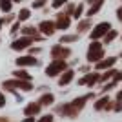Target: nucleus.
Instances as JSON below:
<instances>
[{
    "label": "nucleus",
    "instance_id": "nucleus-1",
    "mask_svg": "<svg viewBox=\"0 0 122 122\" xmlns=\"http://www.w3.org/2000/svg\"><path fill=\"white\" fill-rule=\"evenodd\" d=\"M100 58H104V49H102V46L97 40H93L89 49H87V60L89 62H100Z\"/></svg>",
    "mask_w": 122,
    "mask_h": 122
},
{
    "label": "nucleus",
    "instance_id": "nucleus-2",
    "mask_svg": "<svg viewBox=\"0 0 122 122\" xmlns=\"http://www.w3.org/2000/svg\"><path fill=\"white\" fill-rule=\"evenodd\" d=\"M64 71H66V60H64V58H55V60L46 67V75L47 76H55V75L64 73Z\"/></svg>",
    "mask_w": 122,
    "mask_h": 122
},
{
    "label": "nucleus",
    "instance_id": "nucleus-3",
    "mask_svg": "<svg viewBox=\"0 0 122 122\" xmlns=\"http://www.w3.org/2000/svg\"><path fill=\"white\" fill-rule=\"evenodd\" d=\"M109 29H111V24H109V22H100V24H97V27L91 31V40H97L100 36H106V33Z\"/></svg>",
    "mask_w": 122,
    "mask_h": 122
},
{
    "label": "nucleus",
    "instance_id": "nucleus-4",
    "mask_svg": "<svg viewBox=\"0 0 122 122\" xmlns=\"http://www.w3.org/2000/svg\"><path fill=\"white\" fill-rule=\"evenodd\" d=\"M4 87H20V89H24V91H29V89H33V86L29 84V80H24V78H16V80H7L4 82Z\"/></svg>",
    "mask_w": 122,
    "mask_h": 122
},
{
    "label": "nucleus",
    "instance_id": "nucleus-5",
    "mask_svg": "<svg viewBox=\"0 0 122 122\" xmlns=\"http://www.w3.org/2000/svg\"><path fill=\"white\" fill-rule=\"evenodd\" d=\"M36 36H24V38H18V40H15L13 42V44H11V47H13V49H24V47H27L31 44V42L35 40Z\"/></svg>",
    "mask_w": 122,
    "mask_h": 122
},
{
    "label": "nucleus",
    "instance_id": "nucleus-6",
    "mask_svg": "<svg viewBox=\"0 0 122 122\" xmlns=\"http://www.w3.org/2000/svg\"><path fill=\"white\" fill-rule=\"evenodd\" d=\"M69 53H71V51L67 49V47H64V46H55L51 49L53 58H66V56H69Z\"/></svg>",
    "mask_w": 122,
    "mask_h": 122
},
{
    "label": "nucleus",
    "instance_id": "nucleus-7",
    "mask_svg": "<svg viewBox=\"0 0 122 122\" xmlns=\"http://www.w3.org/2000/svg\"><path fill=\"white\" fill-rule=\"evenodd\" d=\"M38 29H40L42 33H44V35L51 36L53 33H55V29H56V24H53V22H47V20H44V22H40Z\"/></svg>",
    "mask_w": 122,
    "mask_h": 122
},
{
    "label": "nucleus",
    "instance_id": "nucleus-8",
    "mask_svg": "<svg viewBox=\"0 0 122 122\" xmlns=\"http://www.w3.org/2000/svg\"><path fill=\"white\" fill-rule=\"evenodd\" d=\"M73 75H75V71H73V69H66V71L62 73V76L58 78V84H60V86H66V84H69V82L73 80Z\"/></svg>",
    "mask_w": 122,
    "mask_h": 122
},
{
    "label": "nucleus",
    "instance_id": "nucleus-9",
    "mask_svg": "<svg viewBox=\"0 0 122 122\" xmlns=\"http://www.w3.org/2000/svg\"><path fill=\"white\" fill-rule=\"evenodd\" d=\"M40 102H38V104H35V102H33V104H29V106L25 107V115H27V117H35L36 113L40 111Z\"/></svg>",
    "mask_w": 122,
    "mask_h": 122
},
{
    "label": "nucleus",
    "instance_id": "nucleus-10",
    "mask_svg": "<svg viewBox=\"0 0 122 122\" xmlns=\"http://www.w3.org/2000/svg\"><path fill=\"white\" fill-rule=\"evenodd\" d=\"M16 64L18 66H35L36 58H33V56H20V58H16Z\"/></svg>",
    "mask_w": 122,
    "mask_h": 122
},
{
    "label": "nucleus",
    "instance_id": "nucleus-11",
    "mask_svg": "<svg viewBox=\"0 0 122 122\" xmlns=\"http://www.w3.org/2000/svg\"><path fill=\"white\" fill-rule=\"evenodd\" d=\"M69 25V16L67 15H58V20H56V29H66Z\"/></svg>",
    "mask_w": 122,
    "mask_h": 122
},
{
    "label": "nucleus",
    "instance_id": "nucleus-12",
    "mask_svg": "<svg viewBox=\"0 0 122 122\" xmlns=\"http://www.w3.org/2000/svg\"><path fill=\"white\" fill-rule=\"evenodd\" d=\"M102 107H107V109H109V107H113L111 100H109V98H107V97L100 98V100H98L97 104H95V109H102Z\"/></svg>",
    "mask_w": 122,
    "mask_h": 122
},
{
    "label": "nucleus",
    "instance_id": "nucleus-13",
    "mask_svg": "<svg viewBox=\"0 0 122 122\" xmlns=\"http://www.w3.org/2000/svg\"><path fill=\"white\" fill-rule=\"evenodd\" d=\"M98 78H100V76H98L97 73H91V75L84 76V78L80 80V84H89V86H93V84H95V82H97Z\"/></svg>",
    "mask_w": 122,
    "mask_h": 122
},
{
    "label": "nucleus",
    "instance_id": "nucleus-14",
    "mask_svg": "<svg viewBox=\"0 0 122 122\" xmlns=\"http://www.w3.org/2000/svg\"><path fill=\"white\" fill-rule=\"evenodd\" d=\"M115 62H117V58H107V60H100V62H97V69H106V67H111Z\"/></svg>",
    "mask_w": 122,
    "mask_h": 122
},
{
    "label": "nucleus",
    "instance_id": "nucleus-15",
    "mask_svg": "<svg viewBox=\"0 0 122 122\" xmlns=\"http://www.w3.org/2000/svg\"><path fill=\"white\" fill-rule=\"evenodd\" d=\"M53 100H55V97L51 95V93H47V95H44V97H40V104L42 106H49V104H53Z\"/></svg>",
    "mask_w": 122,
    "mask_h": 122
},
{
    "label": "nucleus",
    "instance_id": "nucleus-16",
    "mask_svg": "<svg viewBox=\"0 0 122 122\" xmlns=\"http://www.w3.org/2000/svg\"><path fill=\"white\" fill-rule=\"evenodd\" d=\"M11 2H13V0H0V9L4 11V13L11 11Z\"/></svg>",
    "mask_w": 122,
    "mask_h": 122
},
{
    "label": "nucleus",
    "instance_id": "nucleus-17",
    "mask_svg": "<svg viewBox=\"0 0 122 122\" xmlns=\"http://www.w3.org/2000/svg\"><path fill=\"white\" fill-rule=\"evenodd\" d=\"M113 38H117V31H115V29H109V31L106 33V36H104V42H106V44H109Z\"/></svg>",
    "mask_w": 122,
    "mask_h": 122
},
{
    "label": "nucleus",
    "instance_id": "nucleus-18",
    "mask_svg": "<svg viewBox=\"0 0 122 122\" xmlns=\"http://www.w3.org/2000/svg\"><path fill=\"white\" fill-rule=\"evenodd\" d=\"M100 7H102V2H97V4H93V5H91V9L87 11V15H89V16H93V15H95V13H97L98 9H100Z\"/></svg>",
    "mask_w": 122,
    "mask_h": 122
},
{
    "label": "nucleus",
    "instance_id": "nucleus-19",
    "mask_svg": "<svg viewBox=\"0 0 122 122\" xmlns=\"http://www.w3.org/2000/svg\"><path fill=\"white\" fill-rule=\"evenodd\" d=\"M29 18V9H22L18 13V20H27Z\"/></svg>",
    "mask_w": 122,
    "mask_h": 122
},
{
    "label": "nucleus",
    "instance_id": "nucleus-20",
    "mask_svg": "<svg viewBox=\"0 0 122 122\" xmlns=\"http://www.w3.org/2000/svg\"><path fill=\"white\" fill-rule=\"evenodd\" d=\"M24 35H27V36H36V29H35V27H24Z\"/></svg>",
    "mask_w": 122,
    "mask_h": 122
},
{
    "label": "nucleus",
    "instance_id": "nucleus-21",
    "mask_svg": "<svg viewBox=\"0 0 122 122\" xmlns=\"http://www.w3.org/2000/svg\"><path fill=\"white\" fill-rule=\"evenodd\" d=\"M15 76H16V78H24V80H29V78H31L25 71H15Z\"/></svg>",
    "mask_w": 122,
    "mask_h": 122
},
{
    "label": "nucleus",
    "instance_id": "nucleus-22",
    "mask_svg": "<svg viewBox=\"0 0 122 122\" xmlns=\"http://www.w3.org/2000/svg\"><path fill=\"white\" fill-rule=\"evenodd\" d=\"M76 40V35H67V36H62V44H64V42H75Z\"/></svg>",
    "mask_w": 122,
    "mask_h": 122
},
{
    "label": "nucleus",
    "instance_id": "nucleus-23",
    "mask_svg": "<svg viewBox=\"0 0 122 122\" xmlns=\"http://www.w3.org/2000/svg\"><path fill=\"white\" fill-rule=\"evenodd\" d=\"M87 27H89V20H84V22L78 24V31H86Z\"/></svg>",
    "mask_w": 122,
    "mask_h": 122
},
{
    "label": "nucleus",
    "instance_id": "nucleus-24",
    "mask_svg": "<svg viewBox=\"0 0 122 122\" xmlns=\"http://www.w3.org/2000/svg\"><path fill=\"white\" fill-rule=\"evenodd\" d=\"M115 73H117L115 69H107V73H106L104 76H102V80H107V78H111V76H115Z\"/></svg>",
    "mask_w": 122,
    "mask_h": 122
},
{
    "label": "nucleus",
    "instance_id": "nucleus-25",
    "mask_svg": "<svg viewBox=\"0 0 122 122\" xmlns=\"http://www.w3.org/2000/svg\"><path fill=\"white\" fill-rule=\"evenodd\" d=\"M67 0H53V7H60L62 4H66Z\"/></svg>",
    "mask_w": 122,
    "mask_h": 122
},
{
    "label": "nucleus",
    "instance_id": "nucleus-26",
    "mask_svg": "<svg viewBox=\"0 0 122 122\" xmlns=\"http://www.w3.org/2000/svg\"><path fill=\"white\" fill-rule=\"evenodd\" d=\"M38 122H53V117H51V115H46V117L42 118V120H38Z\"/></svg>",
    "mask_w": 122,
    "mask_h": 122
},
{
    "label": "nucleus",
    "instance_id": "nucleus-27",
    "mask_svg": "<svg viewBox=\"0 0 122 122\" xmlns=\"http://www.w3.org/2000/svg\"><path fill=\"white\" fill-rule=\"evenodd\" d=\"M80 13H82V5H78V7L75 9V18H78V16H80Z\"/></svg>",
    "mask_w": 122,
    "mask_h": 122
},
{
    "label": "nucleus",
    "instance_id": "nucleus-28",
    "mask_svg": "<svg viewBox=\"0 0 122 122\" xmlns=\"http://www.w3.org/2000/svg\"><path fill=\"white\" fill-rule=\"evenodd\" d=\"M118 80H122V71H117V73H115V82H118Z\"/></svg>",
    "mask_w": 122,
    "mask_h": 122
},
{
    "label": "nucleus",
    "instance_id": "nucleus-29",
    "mask_svg": "<svg viewBox=\"0 0 122 122\" xmlns=\"http://www.w3.org/2000/svg\"><path fill=\"white\" fill-rule=\"evenodd\" d=\"M4 104H5V97H4V95H2V93H0V107L4 106Z\"/></svg>",
    "mask_w": 122,
    "mask_h": 122
},
{
    "label": "nucleus",
    "instance_id": "nucleus-30",
    "mask_svg": "<svg viewBox=\"0 0 122 122\" xmlns=\"http://www.w3.org/2000/svg\"><path fill=\"white\" fill-rule=\"evenodd\" d=\"M44 5V0H38V2H35V7H42Z\"/></svg>",
    "mask_w": 122,
    "mask_h": 122
},
{
    "label": "nucleus",
    "instance_id": "nucleus-31",
    "mask_svg": "<svg viewBox=\"0 0 122 122\" xmlns=\"http://www.w3.org/2000/svg\"><path fill=\"white\" fill-rule=\"evenodd\" d=\"M117 16H118V18H120V20H122V5H120V7H118V11H117Z\"/></svg>",
    "mask_w": 122,
    "mask_h": 122
},
{
    "label": "nucleus",
    "instance_id": "nucleus-32",
    "mask_svg": "<svg viewBox=\"0 0 122 122\" xmlns=\"http://www.w3.org/2000/svg\"><path fill=\"white\" fill-rule=\"evenodd\" d=\"M24 122H35V117H27V118H25Z\"/></svg>",
    "mask_w": 122,
    "mask_h": 122
},
{
    "label": "nucleus",
    "instance_id": "nucleus-33",
    "mask_svg": "<svg viewBox=\"0 0 122 122\" xmlns=\"http://www.w3.org/2000/svg\"><path fill=\"white\" fill-rule=\"evenodd\" d=\"M117 100H122V89H120V91L117 93Z\"/></svg>",
    "mask_w": 122,
    "mask_h": 122
},
{
    "label": "nucleus",
    "instance_id": "nucleus-34",
    "mask_svg": "<svg viewBox=\"0 0 122 122\" xmlns=\"http://www.w3.org/2000/svg\"><path fill=\"white\" fill-rule=\"evenodd\" d=\"M89 4H97V2H104V0H87Z\"/></svg>",
    "mask_w": 122,
    "mask_h": 122
},
{
    "label": "nucleus",
    "instance_id": "nucleus-35",
    "mask_svg": "<svg viewBox=\"0 0 122 122\" xmlns=\"http://www.w3.org/2000/svg\"><path fill=\"white\" fill-rule=\"evenodd\" d=\"M0 122H7V120H5V118H0Z\"/></svg>",
    "mask_w": 122,
    "mask_h": 122
},
{
    "label": "nucleus",
    "instance_id": "nucleus-36",
    "mask_svg": "<svg viewBox=\"0 0 122 122\" xmlns=\"http://www.w3.org/2000/svg\"><path fill=\"white\" fill-rule=\"evenodd\" d=\"M13 2H20V0H13Z\"/></svg>",
    "mask_w": 122,
    "mask_h": 122
},
{
    "label": "nucleus",
    "instance_id": "nucleus-37",
    "mask_svg": "<svg viewBox=\"0 0 122 122\" xmlns=\"http://www.w3.org/2000/svg\"><path fill=\"white\" fill-rule=\"evenodd\" d=\"M2 22H4V20H0V25H2Z\"/></svg>",
    "mask_w": 122,
    "mask_h": 122
}]
</instances>
